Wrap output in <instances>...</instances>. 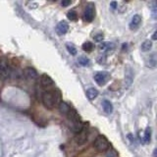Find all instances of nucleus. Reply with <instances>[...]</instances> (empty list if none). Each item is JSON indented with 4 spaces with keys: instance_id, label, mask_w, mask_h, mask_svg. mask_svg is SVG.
I'll use <instances>...</instances> for the list:
<instances>
[{
    "instance_id": "obj_1",
    "label": "nucleus",
    "mask_w": 157,
    "mask_h": 157,
    "mask_svg": "<svg viewBox=\"0 0 157 157\" xmlns=\"http://www.w3.org/2000/svg\"><path fill=\"white\" fill-rule=\"evenodd\" d=\"M60 100V95L57 91H45L42 94V103L47 109H52Z\"/></svg>"
},
{
    "instance_id": "obj_2",
    "label": "nucleus",
    "mask_w": 157,
    "mask_h": 157,
    "mask_svg": "<svg viewBox=\"0 0 157 157\" xmlns=\"http://www.w3.org/2000/svg\"><path fill=\"white\" fill-rule=\"evenodd\" d=\"M93 146H94V148L97 151L104 152L109 148L110 144L104 136H98L95 139L94 142H93Z\"/></svg>"
},
{
    "instance_id": "obj_3",
    "label": "nucleus",
    "mask_w": 157,
    "mask_h": 157,
    "mask_svg": "<svg viewBox=\"0 0 157 157\" xmlns=\"http://www.w3.org/2000/svg\"><path fill=\"white\" fill-rule=\"evenodd\" d=\"M11 74V69L9 66V62L6 58L0 59V78L2 80H7Z\"/></svg>"
},
{
    "instance_id": "obj_4",
    "label": "nucleus",
    "mask_w": 157,
    "mask_h": 157,
    "mask_svg": "<svg viewBox=\"0 0 157 157\" xmlns=\"http://www.w3.org/2000/svg\"><path fill=\"white\" fill-rule=\"evenodd\" d=\"M95 17V8L92 3H90L83 11V20L86 22H92Z\"/></svg>"
},
{
    "instance_id": "obj_5",
    "label": "nucleus",
    "mask_w": 157,
    "mask_h": 157,
    "mask_svg": "<svg viewBox=\"0 0 157 157\" xmlns=\"http://www.w3.org/2000/svg\"><path fill=\"white\" fill-rule=\"evenodd\" d=\"M109 78H110L109 74L106 72H99V73H96L94 75V81L99 86L105 85V83L109 81Z\"/></svg>"
},
{
    "instance_id": "obj_6",
    "label": "nucleus",
    "mask_w": 157,
    "mask_h": 157,
    "mask_svg": "<svg viewBox=\"0 0 157 157\" xmlns=\"http://www.w3.org/2000/svg\"><path fill=\"white\" fill-rule=\"evenodd\" d=\"M87 136H88V131H87V127L83 126L82 130L77 134L76 136V141L78 144H83L87 140Z\"/></svg>"
},
{
    "instance_id": "obj_7",
    "label": "nucleus",
    "mask_w": 157,
    "mask_h": 157,
    "mask_svg": "<svg viewBox=\"0 0 157 157\" xmlns=\"http://www.w3.org/2000/svg\"><path fill=\"white\" fill-rule=\"evenodd\" d=\"M24 75L28 80H36L37 78V72L32 67H28L24 70Z\"/></svg>"
},
{
    "instance_id": "obj_8",
    "label": "nucleus",
    "mask_w": 157,
    "mask_h": 157,
    "mask_svg": "<svg viewBox=\"0 0 157 157\" xmlns=\"http://www.w3.org/2000/svg\"><path fill=\"white\" fill-rule=\"evenodd\" d=\"M68 29H69V25L65 21H61L56 27V32H57L58 34H60V36H62V34H65L68 32Z\"/></svg>"
},
{
    "instance_id": "obj_9",
    "label": "nucleus",
    "mask_w": 157,
    "mask_h": 157,
    "mask_svg": "<svg viewBox=\"0 0 157 157\" xmlns=\"http://www.w3.org/2000/svg\"><path fill=\"white\" fill-rule=\"evenodd\" d=\"M58 108H59V111H60V113H61V114H63V115H67L68 116V114L71 111L70 105H69L68 103L65 102V101H61L60 103H59Z\"/></svg>"
},
{
    "instance_id": "obj_10",
    "label": "nucleus",
    "mask_w": 157,
    "mask_h": 157,
    "mask_svg": "<svg viewBox=\"0 0 157 157\" xmlns=\"http://www.w3.org/2000/svg\"><path fill=\"white\" fill-rule=\"evenodd\" d=\"M140 22H141V17L140 16L139 14H136L135 16L132 17V21H131V24H130L131 29H136L137 28L140 27Z\"/></svg>"
},
{
    "instance_id": "obj_11",
    "label": "nucleus",
    "mask_w": 157,
    "mask_h": 157,
    "mask_svg": "<svg viewBox=\"0 0 157 157\" xmlns=\"http://www.w3.org/2000/svg\"><path fill=\"white\" fill-rule=\"evenodd\" d=\"M114 48H115V45H114V43H112V42H102L99 45V49L101 51H104V52L112 51V50H114Z\"/></svg>"
},
{
    "instance_id": "obj_12",
    "label": "nucleus",
    "mask_w": 157,
    "mask_h": 157,
    "mask_svg": "<svg viewBox=\"0 0 157 157\" xmlns=\"http://www.w3.org/2000/svg\"><path fill=\"white\" fill-rule=\"evenodd\" d=\"M40 82H41V86H52L53 83H54V82H53V80L52 78L49 77L48 75H42L41 76V78H40Z\"/></svg>"
},
{
    "instance_id": "obj_13",
    "label": "nucleus",
    "mask_w": 157,
    "mask_h": 157,
    "mask_svg": "<svg viewBox=\"0 0 157 157\" xmlns=\"http://www.w3.org/2000/svg\"><path fill=\"white\" fill-rule=\"evenodd\" d=\"M102 108H103V110H104V112L107 113V114H111L113 111V106L111 104V102L107 99H104L102 101Z\"/></svg>"
},
{
    "instance_id": "obj_14",
    "label": "nucleus",
    "mask_w": 157,
    "mask_h": 157,
    "mask_svg": "<svg viewBox=\"0 0 157 157\" xmlns=\"http://www.w3.org/2000/svg\"><path fill=\"white\" fill-rule=\"evenodd\" d=\"M146 66L148 68H156L157 67V54H153L146 61Z\"/></svg>"
},
{
    "instance_id": "obj_15",
    "label": "nucleus",
    "mask_w": 157,
    "mask_h": 157,
    "mask_svg": "<svg viewBox=\"0 0 157 157\" xmlns=\"http://www.w3.org/2000/svg\"><path fill=\"white\" fill-rule=\"evenodd\" d=\"M68 117L69 119H70L73 123H76V122H81V118L78 116V113L74 110V109H71L70 113L68 114Z\"/></svg>"
},
{
    "instance_id": "obj_16",
    "label": "nucleus",
    "mask_w": 157,
    "mask_h": 157,
    "mask_svg": "<svg viewBox=\"0 0 157 157\" xmlns=\"http://www.w3.org/2000/svg\"><path fill=\"white\" fill-rule=\"evenodd\" d=\"M98 95V90H95V88H88L86 90V96L90 100H93L94 98H96V96Z\"/></svg>"
},
{
    "instance_id": "obj_17",
    "label": "nucleus",
    "mask_w": 157,
    "mask_h": 157,
    "mask_svg": "<svg viewBox=\"0 0 157 157\" xmlns=\"http://www.w3.org/2000/svg\"><path fill=\"white\" fill-rule=\"evenodd\" d=\"M151 47H152V42L149 39H146L141 44V50L144 52H148L149 50H151Z\"/></svg>"
},
{
    "instance_id": "obj_18",
    "label": "nucleus",
    "mask_w": 157,
    "mask_h": 157,
    "mask_svg": "<svg viewBox=\"0 0 157 157\" xmlns=\"http://www.w3.org/2000/svg\"><path fill=\"white\" fill-rule=\"evenodd\" d=\"M82 49H83V51H86V52H91L93 49H94V44H93L92 42L90 41H86L85 43L82 44Z\"/></svg>"
},
{
    "instance_id": "obj_19",
    "label": "nucleus",
    "mask_w": 157,
    "mask_h": 157,
    "mask_svg": "<svg viewBox=\"0 0 157 157\" xmlns=\"http://www.w3.org/2000/svg\"><path fill=\"white\" fill-rule=\"evenodd\" d=\"M150 139H151V130L149 127H147L144 132V140L145 144H149Z\"/></svg>"
},
{
    "instance_id": "obj_20",
    "label": "nucleus",
    "mask_w": 157,
    "mask_h": 157,
    "mask_svg": "<svg viewBox=\"0 0 157 157\" xmlns=\"http://www.w3.org/2000/svg\"><path fill=\"white\" fill-rule=\"evenodd\" d=\"M66 48H67V50L69 51V53H70L71 55H76V54H77V48L75 47L74 44L67 43L66 44Z\"/></svg>"
},
{
    "instance_id": "obj_21",
    "label": "nucleus",
    "mask_w": 157,
    "mask_h": 157,
    "mask_svg": "<svg viewBox=\"0 0 157 157\" xmlns=\"http://www.w3.org/2000/svg\"><path fill=\"white\" fill-rule=\"evenodd\" d=\"M67 17H68L69 20H70V21H77V20H78V14L76 13V11L71 10V11H69L67 13Z\"/></svg>"
},
{
    "instance_id": "obj_22",
    "label": "nucleus",
    "mask_w": 157,
    "mask_h": 157,
    "mask_svg": "<svg viewBox=\"0 0 157 157\" xmlns=\"http://www.w3.org/2000/svg\"><path fill=\"white\" fill-rule=\"evenodd\" d=\"M129 71L127 70V73H126V86H130L132 85V78H134V74H132L131 75H129Z\"/></svg>"
},
{
    "instance_id": "obj_23",
    "label": "nucleus",
    "mask_w": 157,
    "mask_h": 157,
    "mask_svg": "<svg viewBox=\"0 0 157 157\" xmlns=\"http://www.w3.org/2000/svg\"><path fill=\"white\" fill-rule=\"evenodd\" d=\"M78 63H80V65L82 66H87L88 64H90V60L86 57V56H81L80 58H78Z\"/></svg>"
},
{
    "instance_id": "obj_24",
    "label": "nucleus",
    "mask_w": 157,
    "mask_h": 157,
    "mask_svg": "<svg viewBox=\"0 0 157 157\" xmlns=\"http://www.w3.org/2000/svg\"><path fill=\"white\" fill-rule=\"evenodd\" d=\"M103 38H104V36H103L102 33H97L96 36H94V37H93V39H94L96 42H101L103 40Z\"/></svg>"
},
{
    "instance_id": "obj_25",
    "label": "nucleus",
    "mask_w": 157,
    "mask_h": 157,
    "mask_svg": "<svg viewBox=\"0 0 157 157\" xmlns=\"http://www.w3.org/2000/svg\"><path fill=\"white\" fill-rule=\"evenodd\" d=\"M107 157H118V153L113 148H111L107 152Z\"/></svg>"
},
{
    "instance_id": "obj_26",
    "label": "nucleus",
    "mask_w": 157,
    "mask_h": 157,
    "mask_svg": "<svg viewBox=\"0 0 157 157\" xmlns=\"http://www.w3.org/2000/svg\"><path fill=\"white\" fill-rule=\"evenodd\" d=\"M148 5L150 6V9H152L153 11H156L157 10V0L156 1H152V2H149Z\"/></svg>"
},
{
    "instance_id": "obj_27",
    "label": "nucleus",
    "mask_w": 157,
    "mask_h": 157,
    "mask_svg": "<svg viewBox=\"0 0 157 157\" xmlns=\"http://www.w3.org/2000/svg\"><path fill=\"white\" fill-rule=\"evenodd\" d=\"M72 2L70 1V0H63V1L61 2V5L62 6H64V7H67V6H69Z\"/></svg>"
},
{
    "instance_id": "obj_28",
    "label": "nucleus",
    "mask_w": 157,
    "mask_h": 157,
    "mask_svg": "<svg viewBox=\"0 0 157 157\" xmlns=\"http://www.w3.org/2000/svg\"><path fill=\"white\" fill-rule=\"evenodd\" d=\"M110 6H111L112 9H114V10H115V9L117 8V2H116V1H112V2L110 3Z\"/></svg>"
},
{
    "instance_id": "obj_29",
    "label": "nucleus",
    "mask_w": 157,
    "mask_h": 157,
    "mask_svg": "<svg viewBox=\"0 0 157 157\" xmlns=\"http://www.w3.org/2000/svg\"><path fill=\"white\" fill-rule=\"evenodd\" d=\"M151 39H153V40H157V31H155L153 33V34L151 36Z\"/></svg>"
},
{
    "instance_id": "obj_30",
    "label": "nucleus",
    "mask_w": 157,
    "mask_h": 157,
    "mask_svg": "<svg viewBox=\"0 0 157 157\" xmlns=\"http://www.w3.org/2000/svg\"><path fill=\"white\" fill-rule=\"evenodd\" d=\"M151 18H152V19H154V20H157V10H156V11H153V12H152Z\"/></svg>"
},
{
    "instance_id": "obj_31",
    "label": "nucleus",
    "mask_w": 157,
    "mask_h": 157,
    "mask_svg": "<svg viewBox=\"0 0 157 157\" xmlns=\"http://www.w3.org/2000/svg\"><path fill=\"white\" fill-rule=\"evenodd\" d=\"M153 156L154 157H157V148H155L154 151H153Z\"/></svg>"
}]
</instances>
